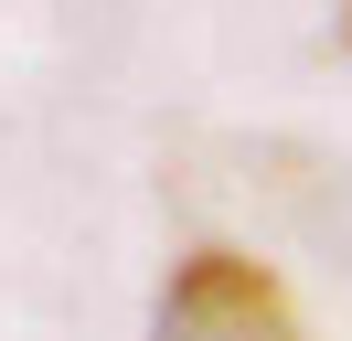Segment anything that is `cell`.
Listing matches in <instances>:
<instances>
[{"label": "cell", "mask_w": 352, "mask_h": 341, "mask_svg": "<svg viewBox=\"0 0 352 341\" xmlns=\"http://www.w3.org/2000/svg\"><path fill=\"white\" fill-rule=\"evenodd\" d=\"M150 341H299V309H288V288L256 267V256L192 245L171 267V288H160Z\"/></svg>", "instance_id": "1"}, {"label": "cell", "mask_w": 352, "mask_h": 341, "mask_svg": "<svg viewBox=\"0 0 352 341\" xmlns=\"http://www.w3.org/2000/svg\"><path fill=\"white\" fill-rule=\"evenodd\" d=\"M342 43H352V11H342Z\"/></svg>", "instance_id": "2"}]
</instances>
